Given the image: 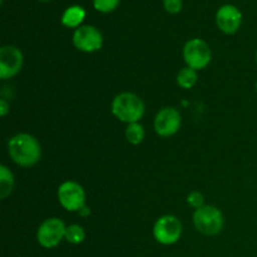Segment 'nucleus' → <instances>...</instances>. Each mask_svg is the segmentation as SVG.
<instances>
[{
    "mask_svg": "<svg viewBox=\"0 0 257 257\" xmlns=\"http://www.w3.org/2000/svg\"><path fill=\"white\" fill-rule=\"evenodd\" d=\"M8 151L12 160L22 167L34 166L42 156V148L38 140L28 133H19L10 138Z\"/></svg>",
    "mask_w": 257,
    "mask_h": 257,
    "instance_id": "obj_1",
    "label": "nucleus"
},
{
    "mask_svg": "<svg viewBox=\"0 0 257 257\" xmlns=\"http://www.w3.org/2000/svg\"><path fill=\"white\" fill-rule=\"evenodd\" d=\"M112 113L128 124L137 123L145 114V103L133 93H120L113 99Z\"/></svg>",
    "mask_w": 257,
    "mask_h": 257,
    "instance_id": "obj_2",
    "label": "nucleus"
},
{
    "mask_svg": "<svg viewBox=\"0 0 257 257\" xmlns=\"http://www.w3.org/2000/svg\"><path fill=\"white\" fill-rule=\"evenodd\" d=\"M193 223L201 233L213 236L223 228V216L215 206H202L193 213Z\"/></svg>",
    "mask_w": 257,
    "mask_h": 257,
    "instance_id": "obj_3",
    "label": "nucleus"
},
{
    "mask_svg": "<svg viewBox=\"0 0 257 257\" xmlns=\"http://www.w3.org/2000/svg\"><path fill=\"white\" fill-rule=\"evenodd\" d=\"M183 58L187 67L195 70L203 69L211 62V49L207 43L202 39H191L183 48Z\"/></svg>",
    "mask_w": 257,
    "mask_h": 257,
    "instance_id": "obj_4",
    "label": "nucleus"
},
{
    "mask_svg": "<svg viewBox=\"0 0 257 257\" xmlns=\"http://www.w3.org/2000/svg\"><path fill=\"white\" fill-rule=\"evenodd\" d=\"M182 235V225L176 216L166 215L157 220L153 227V236L162 245H173Z\"/></svg>",
    "mask_w": 257,
    "mask_h": 257,
    "instance_id": "obj_5",
    "label": "nucleus"
},
{
    "mask_svg": "<svg viewBox=\"0 0 257 257\" xmlns=\"http://www.w3.org/2000/svg\"><path fill=\"white\" fill-rule=\"evenodd\" d=\"M65 230H67V227L62 220L57 217L48 218L38 228V242L45 248L57 247L60 241L65 238Z\"/></svg>",
    "mask_w": 257,
    "mask_h": 257,
    "instance_id": "obj_6",
    "label": "nucleus"
},
{
    "mask_svg": "<svg viewBox=\"0 0 257 257\" xmlns=\"http://www.w3.org/2000/svg\"><path fill=\"white\" fill-rule=\"evenodd\" d=\"M58 200L67 211H79L85 205V192L79 183L67 181L58 188Z\"/></svg>",
    "mask_w": 257,
    "mask_h": 257,
    "instance_id": "obj_7",
    "label": "nucleus"
},
{
    "mask_svg": "<svg viewBox=\"0 0 257 257\" xmlns=\"http://www.w3.org/2000/svg\"><path fill=\"white\" fill-rule=\"evenodd\" d=\"M73 44L85 53L97 52L103 45V37L99 30L92 25H80L73 34Z\"/></svg>",
    "mask_w": 257,
    "mask_h": 257,
    "instance_id": "obj_8",
    "label": "nucleus"
},
{
    "mask_svg": "<svg viewBox=\"0 0 257 257\" xmlns=\"http://www.w3.org/2000/svg\"><path fill=\"white\" fill-rule=\"evenodd\" d=\"M23 67V53L13 45L0 49V78L9 79L17 75Z\"/></svg>",
    "mask_w": 257,
    "mask_h": 257,
    "instance_id": "obj_9",
    "label": "nucleus"
},
{
    "mask_svg": "<svg viewBox=\"0 0 257 257\" xmlns=\"http://www.w3.org/2000/svg\"><path fill=\"white\" fill-rule=\"evenodd\" d=\"M181 127V114L175 108H163L155 118V130L162 137H170L178 132Z\"/></svg>",
    "mask_w": 257,
    "mask_h": 257,
    "instance_id": "obj_10",
    "label": "nucleus"
},
{
    "mask_svg": "<svg viewBox=\"0 0 257 257\" xmlns=\"http://www.w3.org/2000/svg\"><path fill=\"white\" fill-rule=\"evenodd\" d=\"M216 23H217V27L221 32L226 33V34H233L241 27L242 14L233 5H222L216 13Z\"/></svg>",
    "mask_w": 257,
    "mask_h": 257,
    "instance_id": "obj_11",
    "label": "nucleus"
},
{
    "mask_svg": "<svg viewBox=\"0 0 257 257\" xmlns=\"http://www.w3.org/2000/svg\"><path fill=\"white\" fill-rule=\"evenodd\" d=\"M85 18V12L79 5H73L65 9L62 15V24L67 28H79Z\"/></svg>",
    "mask_w": 257,
    "mask_h": 257,
    "instance_id": "obj_12",
    "label": "nucleus"
},
{
    "mask_svg": "<svg viewBox=\"0 0 257 257\" xmlns=\"http://www.w3.org/2000/svg\"><path fill=\"white\" fill-rule=\"evenodd\" d=\"M14 187V176L7 166H0V198L4 200L12 193Z\"/></svg>",
    "mask_w": 257,
    "mask_h": 257,
    "instance_id": "obj_13",
    "label": "nucleus"
},
{
    "mask_svg": "<svg viewBox=\"0 0 257 257\" xmlns=\"http://www.w3.org/2000/svg\"><path fill=\"white\" fill-rule=\"evenodd\" d=\"M177 83L185 89H191L197 83V72L190 67L182 68L177 74Z\"/></svg>",
    "mask_w": 257,
    "mask_h": 257,
    "instance_id": "obj_14",
    "label": "nucleus"
},
{
    "mask_svg": "<svg viewBox=\"0 0 257 257\" xmlns=\"http://www.w3.org/2000/svg\"><path fill=\"white\" fill-rule=\"evenodd\" d=\"M125 137L132 145H140L145 140V130L140 123H131L125 130Z\"/></svg>",
    "mask_w": 257,
    "mask_h": 257,
    "instance_id": "obj_15",
    "label": "nucleus"
},
{
    "mask_svg": "<svg viewBox=\"0 0 257 257\" xmlns=\"http://www.w3.org/2000/svg\"><path fill=\"white\" fill-rule=\"evenodd\" d=\"M85 238V232L82 226L79 225H70L65 230V240L73 245L82 243Z\"/></svg>",
    "mask_w": 257,
    "mask_h": 257,
    "instance_id": "obj_16",
    "label": "nucleus"
},
{
    "mask_svg": "<svg viewBox=\"0 0 257 257\" xmlns=\"http://www.w3.org/2000/svg\"><path fill=\"white\" fill-rule=\"evenodd\" d=\"M119 4V0H93V7L100 13H110Z\"/></svg>",
    "mask_w": 257,
    "mask_h": 257,
    "instance_id": "obj_17",
    "label": "nucleus"
},
{
    "mask_svg": "<svg viewBox=\"0 0 257 257\" xmlns=\"http://www.w3.org/2000/svg\"><path fill=\"white\" fill-rule=\"evenodd\" d=\"M187 202H188V205L192 206V207H195L196 210H197V208H201L202 206H205L203 205V202H205V198H203L202 193L195 191V192H191L190 195H188Z\"/></svg>",
    "mask_w": 257,
    "mask_h": 257,
    "instance_id": "obj_18",
    "label": "nucleus"
},
{
    "mask_svg": "<svg viewBox=\"0 0 257 257\" xmlns=\"http://www.w3.org/2000/svg\"><path fill=\"white\" fill-rule=\"evenodd\" d=\"M163 7L170 14H177L182 10V0H163Z\"/></svg>",
    "mask_w": 257,
    "mask_h": 257,
    "instance_id": "obj_19",
    "label": "nucleus"
},
{
    "mask_svg": "<svg viewBox=\"0 0 257 257\" xmlns=\"http://www.w3.org/2000/svg\"><path fill=\"white\" fill-rule=\"evenodd\" d=\"M9 109H10V105L8 104L7 100L5 99L0 100V115H2V117H5V115L9 113Z\"/></svg>",
    "mask_w": 257,
    "mask_h": 257,
    "instance_id": "obj_20",
    "label": "nucleus"
},
{
    "mask_svg": "<svg viewBox=\"0 0 257 257\" xmlns=\"http://www.w3.org/2000/svg\"><path fill=\"white\" fill-rule=\"evenodd\" d=\"M78 212H79V215L82 216V217H88V216L90 215V210H89V207H87V206H83L82 208H80L79 211H78Z\"/></svg>",
    "mask_w": 257,
    "mask_h": 257,
    "instance_id": "obj_21",
    "label": "nucleus"
},
{
    "mask_svg": "<svg viewBox=\"0 0 257 257\" xmlns=\"http://www.w3.org/2000/svg\"><path fill=\"white\" fill-rule=\"evenodd\" d=\"M40 2H49V0H40Z\"/></svg>",
    "mask_w": 257,
    "mask_h": 257,
    "instance_id": "obj_22",
    "label": "nucleus"
},
{
    "mask_svg": "<svg viewBox=\"0 0 257 257\" xmlns=\"http://www.w3.org/2000/svg\"><path fill=\"white\" fill-rule=\"evenodd\" d=\"M256 93H257V82H256Z\"/></svg>",
    "mask_w": 257,
    "mask_h": 257,
    "instance_id": "obj_23",
    "label": "nucleus"
},
{
    "mask_svg": "<svg viewBox=\"0 0 257 257\" xmlns=\"http://www.w3.org/2000/svg\"><path fill=\"white\" fill-rule=\"evenodd\" d=\"M256 62H257V52H256Z\"/></svg>",
    "mask_w": 257,
    "mask_h": 257,
    "instance_id": "obj_24",
    "label": "nucleus"
}]
</instances>
